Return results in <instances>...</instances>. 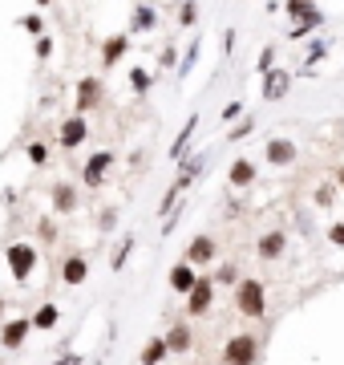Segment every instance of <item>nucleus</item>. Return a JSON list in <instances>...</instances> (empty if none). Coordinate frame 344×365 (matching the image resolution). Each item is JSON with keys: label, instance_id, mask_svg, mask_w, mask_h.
<instances>
[{"label": "nucleus", "instance_id": "nucleus-1", "mask_svg": "<svg viewBox=\"0 0 344 365\" xmlns=\"http://www.w3.org/2000/svg\"><path fill=\"white\" fill-rule=\"evenodd\" d=\"M235 305L247 320H259L267 313V288L259 280H235Z\"/></svg>", "mask_w": 344, "mask_h": 365}, {"label": "nucleus", "instance_id": "nucleus-2", "mask_svg": "<svg viewBox=\"0 0 344 365\" xmlns=\"http://www.w3.org/2000/svg\"><path fill=\"white\" fill-rule=\"evenodd\" d=\"M4 264L16 284H29V276L37 272V248L33 244H8L4 248Z\"/></svg>", "mask_w": 344, "mask_h": 365}, {"label": "nucleus", "instance_id": "nucleus-3", "mask_svg": "<svg viewBox=\"0 0 344 365\" xmlns=\"http://www.w3.org/2000/svg\"><path fill=\"white\" fill-rule=\"evenodd\" d=\"M101 102H106V82H101L97 73L77 78V86H73V114H89V110H97Z\"/></svg>", "mask_w": 344, "mask_h": 365}, {"label": "nucleus", "instance_id": "nucleus-4", "mask_svg": "<svg viewBox=\"0 0 344 365\" xmlns=\"http://www.w3.org/2000/svg\"><path fill=\"white\" fill-rule=\"evenodd\" d=\"M259 362V337L256 333H235L223 345V365H256Z\"/></svg>", "mask_w": 344, "mask_h": 365}, {"label": "nucleus", "instance_id": "nucleus-5", "mask_svg": "<svg viewBox=\"0 0 344 365\" xmlns=\"http://www.w3.org/2000/svg\"><path fill=\"white\" fill-rule=\"evenodd\" d=\"M211 305H215V280H211V276H199V280L191 284V292H186V313H191V317H207Z\"/></svg>", "mask_w": 344, "mask_h": 365}, {"label": "nucleus", "instance_id": "nucleus-6", "mask_svg": "<svg viewBox=\"0 0 344 365\" xmlns=\"http://www.w3.org/2000/svg\"><path fill=\"white\" fill-rule=\"evenodd\" d=\"M292 78H296L292 69H284V65H271V69L263 73V82H259V97H263V102H280L284 93L292 90Z\"/></svg>", "mask_w": 344, "mask_h": 365}, {"label": "nucleus", "instance_id": "nucleus-7", "mask_svg": "<svg viewBox=\"0 0 344 365\" xmlns=\"http://www.w3.org/2000/svg\"><path fill=\"white\" fill-rule=\"evenodd\" d=\"M89 138V122H86V114H69L61 126H57V146L61 150H77L82 142Z\"/></svg>", "mask_w": 344, "mask_h": 365}, {"label": "nucleus", "instance_id": "nucleus-8", "mask_svg": "<svg viewBox=\"0 0 344 365\" xmlns=\"http://www.w3.org/2000/svg\"><path fill=\"white\" fill-rule=\"evenodd\" d=\"M110 167H114V150H97V154H89L86 167H82V187L97 191V187L106 182V175H110Z\"/></svg>", "mask_w": 344, "mask_h": 365}, {"label": "nucleus", "instance_id": "nucleus-9", "mask_svg": "<svg viewBox=\"0 0 344 365\" xmlns=\"http://www.w3.org/2000/svg\"><path fill=\"white\" fill-rule=\"evenodd\" d=\"M219 256V244L211 235H195L191 244H186V252H182V260L191 264V268H207V264H215Z\"/></svg>", "mask_w": 344, "mask_h": 365}, {"label": "nucleus", "instance_id": "nucleus-10", "mask_svg": "<svg viewBox=\"0 0 344 365\" xmlns=\"http://www.w3.org/2000/svg\"><path fill=\"white\" fill-rule=\"evenodd\" d=\"M29 333H33V320H29V317L4 320V325H0V349H8V353H16V349H25V341H29Z\"/></svg>", "mask_w": 344, "mask_h": 365}, {"label": "nucleus", "instance_id": "nucleus-11", "mask_svg": "<svg viewBox=\"0 0 344 365\" xmlns=\"http://www.w3.org/2000/svg\"><path fill=\"white\" fill-rule=\"evenodd\" d=\"M77 203H82V195H77V187H73V182H57V187H53V195H49V207H53L57 215H73V211H77Z\"/></svg>", "mask_w": 344, "mask_h": 365}, {"label": "nucleus", "instance_id": "nucleus-12", "mask_svg": "<svg viewBox=\"0 0 344 365\" xmlns=\"http://www.w3.org/2000/svg\"><path fill=\"white\" fill-rule=\"evenodd\" d=\"M61 280H65L69 288H77V284L89 280V260L82 256V252H69V256L61 260Z\"/></svg>", "mask_w": 344, "mask_h": 365}, {"label": "nucleus", "instance_id": "nucleus-13", "mask_svg": "<svg viewBox=\"0 0 344 365\" xmlns=\"http://www.w3.org/2000/svg\"><path fill=\"white\" fill-rule=\"evenodd\" d=\"M263 158H267L271 167H292V163H296V142H292V138H267Z\"/></svg>", "mask_w": 344, "mask_h": 365}, {"label": "nucleus", "instance_id": "nucleus-14", "mask_svg": "<svg viewBox=\"0 0 344 365\" xmlns=\"http://www.w3.org/2000/svg\"><path fill=\"white\" fill-rule=\"evenodd\" d=\"M130 49V33H114V37H106L101 41V69H114L122 57H126Z\"/></svg>", "mask_w": 344, "mask_h": 365}, {"label": "nucleus", "instance_id": "nucleus-15", "mask_svg": "<svg viewBox=\"0 0 344 365\" xmlns=\"http://www.w3.org/2000/svg\"><path fill=\"white\" fill-rule=\"evenodd\" d=\"M154 25H158V12H154V4H146V0H138L134 4V16H130V37L134 33H154Z\"/></svg>", "mask_w": 344, "mask_h": 365}, {"label": "nucleus", "instance_id": "nucleus-16", "mask_svg": "<svg viewBox=\"0 0 344 365\" xmlns=\"http://www.w3.org/2000/svg\"><path fill=\"white\" fill-rule=\"evenodd\" d=\"M178 163H182V171H178V179H174V187H178V191H186L191 182H195V179H199V175H203V167H207V158H203V154H182Z\"/></svg>", "mask_w": 344, "mask_h": 365}, {"label": "nucleus", "instance_id": "nucleus-17", "mask_svg": "<svg viewBox=\"0 0 344 365\" xmlns=\"http://www.w3.org/2000/svg\"><path fill=\"white\" fill-rule=\"evenodd\" d=\"M284 248H288V235L284 231H267V235H259V244H256L259 260H280Z\"/></svg>", "mask_w": 344, "mask_h": 365}, {"label": "nucleus", "instance_id": "nucleus-18", "mask_svg": "<svg viewBox=\"0 0 344 365\" xmlns=\"http://www.w3.org/2000/svg\"><path fill=\"white\" fill-rule=\"evenodd\" d=\"M256 175H259V167L251 158H235V163L227 167V182H231V187H251Z\"/></svg>", "mask_w": 344, "mask_h": 365}, {"label": "nucleus", "instance_id": "nucleus-19", "mask_svg": "<svg viewBox=\"0 0 344 365\" xmlns=\"http://www.w3.org/2000/svg\"><path fill=\"white\" fill-rule=\"evenodd\" d=\"M162 341H167V349H171V353H191V345H195V337H191V325H182V320H178V325H171Z\"/></svg>", "mask_w": 344, "mask_h": 365}, {"label": "nucleus", "instance_id": "nucleus-20", "mask_svg": "<svg viewBox=\"0 0 344 365\" xmlns=\"http://www.w3.org/2000/svg\"><path fill=\"white\" fill-rule=\"evenodd\" d=\"M195 130H199V114H191L186 122H182V130H178V138L171 142V158L178 163L182 154H186V146H191V138H195Z\"/></svg>", "mask_w": 344, "mask_h": 365}, {"label": "nucleus", "instance_id": "nucleus-21", "mask_svg": "<svg viewBox=\"0 0 344 365\" xmlns=\"http://www.w3.org/2000/svg\"><path fill=\"white\" fill-rule=\"evenodd\" d=\"M33 329H41V333H53V329H57V325H61V309H57V305H53V301H45L41 309H37V313H33Z\"/></svg>", "mask_w": 344, "mask_h": 365}, {"label": "nucleus", "instance_id": "nucleus-22", "mask_svg": "<svg viewBox=\"0 0 344 365\" xmlns=\"http://www.w3.org/2000/svg\"><path fill=\"white\" fill-rule=\"evenodd\" d=\"M167 280H171V288H174V292H182V296H186V292H191V284H195L199 276H195V268H191L186 260H178V264L171 268V276H167Z\"/></svg>", "mask_w": 344, "mask_h": 365}, {"label": "nucleus", "instance_id": "nucleus-23", "mask_svg": "<svg viewBox=\"0 0 344 365\" xmlns=\"http://www.w3.org/2000/svg\"><path fill=\"white\" fill-rule=\"evenodd\" d=\"M167 357H171V349H167V341H162V337H150V341L142 345V353H138V362H142V365H162Z\"/></svg>", "mask_w": 344, "mask_h": 365}, {"label": "nucleus", "instance_id": "nucleus-24", "mask_svg": "<svg viewBox=\"0 0 344 365\" xmlns=\"http://www.w3.org/2000/svg\"><path fill=\"white\" fill-rule=\"evenodd\" d=\"M150 86H154V78H150L142 65H130V90L138 93V97H146V93H150Z\"/></svg>", "mask_w": 344, "mask_h": 365}, {"label": "nucleus", "instance_id": "nucleus-25", "mask_svg": "<svg viewBox=\"0 0 344 365\" xmlns=\"http://www.w3.org/2000/svg\"><path fill=\"white\" fill-rule=\"evenodd\" d=\"M312 29H324V12H312V16H308V21H296V25H292V33H288V37H292V41H304V37H308V33H312Z\"/></svg>", "mask_w": 344, "mask_h": 365}, {"label": "nucleus", "instance_id": "nucleus-26", "mask_svg": "<svg viewBox=\"0 0 344 365\" xmlns=\"http://www.w3.org/2000/svg\"><path fill=\"white\" fill-rule=\"evenodd\" d=\"M284 12H288L292 21H308V16L320 12V8H316V0H284Z\"/></svg>", "mask_w": 344, "mask_h": 365}, {"label": "nucleus", "instance_id": "nucleus-27", "mask_svg": "<svg viewBox=\"0 0 344 365\" xmlns=\"http://www.w3.org/2000/svg\"><path fill=\"white\" fill-rule=\"evenodd\" d=\"M251 130H256V114H243V118L227 130V142H243V138H251Z\"/></svg>", "mask_w": 344, "mask_h": 365}, {"label": "nucleus", "instance_id": "nucleus-28", "mask_svg": "<svg viewBox=\"0 0 344 365\" xmlns=\"http://www.w3.org/2000/svg\"><path fill=\"white\" fill-rule=\"evenodd\" d=\"M130 252H134V235H122V244H118V248H114V256H110V268H114V272H122V268H126Z\"/></svg>", "mask_w": 344, "mask_h": 365}, {"label": "nucleus", "instance_id": "nucleus-29", "mask_svg": "<svg viewBox=\"0 0 344 365\" xmlns=\"http://www.w3.org/2000/svg\"><path fill=\"white\" fill-rule=\"evenodd\" d=\"M328 49H332L328 37H324V41H312V45H308V57H304V73H312V65H316L320 57H328Z\"/></svg>", "mask_w": 344, "mask_h": 365}, {"label": "nucleus", "instance_id": "nucleus-30", "mask_svg": "<svg viewBox=\"0 0 344 365\" xmlns=\"http://www.w3.org/2000/svg\"><path fill=\"white\" fill-rule=\"evenodd\" d=\"M178 25H182V29L199 25V0H182V4H178Z\"/></svg>", "mask_w": 344, "mask_h": 365}, {"label": "nucleus", "instance_id": "nucleus-31", "mask_svg": "<svg viewBox=\"0 0 344 365\" xmlns=\"http://www.w3.org/2000/svg\"><path fill=\"white\" fill-rule=\"evenodd\" d=\"M195 61H199V37L186 45V53H182V65H174V69H178V78H186V73L195 69Z\"/></svg>", "mask_w": 344, "mask_h": 365}, {"label": "nucleus", "instance_id": "nucleus-32", "mask_svg": "<svg viewBox=\"0 0 344 365\" xmlns=\"http://www.w3.org/2000/svg\"><path fill=\"white\" fill-rule=\"evenodd\" d=\"M271 65H275V45H263V49H259V61H256V73L263 78Z\"/></svg>", "mask_w": 344, "mask_h": 365}, {"label": "nucleus", "instance_id": "nucleus-33", "mask_svg": "<svg viewBox=\"0 0 344 365\" xmlns=\"http://www.w3.org/2000/svg\"><path fill=\"white\" fill-rule=\"evenodd\" d=\"M25 154H29V163H33V167H45V163H49V146H45V142H29V150H25Z\"/></svg>", "mask_w": 344, "mask_h": 365}, {"label": "nucleus", "instance_id": "nucleus-34", "mask_svg": "<svg viewBox=\"0 0 344 365\" xmlns=\"http://www.w3.org/2000/svg\"><path fill=\"white\" fill-rule=\"evenodd\" d=\"M21 29H25V33H33V37H41V33H45L41 12H29V16H21Z\"/></svg>", "mask_w": 344, "mask_h": 365}, {"label": "nucleus", "instance_id": "nucleus-35", "mask_svg": "<svg viewBox=\"0 0 344 365\" xmlns=\"http://www.w3.org/2000/svg\"><path fill=\"white\" fill-rule=\"evenodd\" d=\"M57 235H61V231H57L53 220H41V224H37V239H41V244H57Z\"/></svg>", "mask_w": 344, "mask_h": 365}, {"label": "nucleus", "instance_id": "nucleus-36", "mask_svg": "<svg viewBox=\"0 0 344 365\" xmlns=\"http://www.w3.org/2000/svg\"><path fill=\"white\" fill-rule=\"evenodd\" d=\"M211 280H215V284H235V280H239V268H235V264H219V272L211 276Z\"/></svg>", "mask_w": 344, "mask_h": 365}, {"label": "nucleus", "instance_id": "nucleus-37", "mask_svg": "<svg viewBox=\"0 0 344 365\" xmlns=\"http://www.w3.org/2000/svg\"><path fill=\"white\" fill-rule=\"evenodd\" d=\"M33 53H37V61H49V57H53V37L41 33V37H37V45H33Z\"/></svg>", "mask_w": 344, "mask_h": 365}, {"label": "nucleus", "instance_id": "nucleus-38", "mask_svg": "<svg viewBox=\"0 0 344 365\" xmlns=\"http://www.w3.org/2000/svg\"><path fill=\"white\" fill-rule=\"evenodd\" d=\"M219 118H223V126H227V122H239V118H243V102H227Z\"/></svg>", "mask_w": 344, "mask_h": 365}, {"label": "nucleus", "instance_id": "nucleus-39", "mask_svg": "<svg viewBox=\"0 0 344 365\" xmlns=\"http://www.w3.org/2000/svg\"><path fill=\"white\" fill-rule=\"evenodd\" d=\"M178 195H182L178 187H171V191L162 195V203H158V215H171V211H174V203H178Z\"/></svg>", "mask_w": 344, "mask_h": 365}, {"label": "nucleus", "instance_id": "nucleus-40", "mask_svg": "<svg viewBox=\"0 0 344 365\" xmlns=\"http://www.w3.org/2000/svg\"><path fill=\"white\" fill-rule=\"evenodd\" d=\"M97 224H101V231H114V224H118V207H106Z\"/></svg>", "mask_w": 344, "mask_h": 365}, {"label": "nucleus", "instance_id": "nucleus-41", "mask_svg": "<svg viewBox=\"0 0 344 365\" xmlns=\"http://www.w3.org/2000/svg\"><path fill=\"white\" fill-rule=\"evenodd\" d=\"M231 49H235V29H223V41H219V53H223V57H231Z\"/></svg>", "mask_w": 344, "mask_h": 365}, {"label": "nucleus", "instance_id": "nucleus-42", "mask_svg": "<svg viewBox=\"0 0 344 365\" xmlns=\"http://www.w3.org/2000/svg\"><path fill=\"white\" fill-rule=\"evenodd\" d=\"M328 239H332L336 248H344V220H341V224H332V228H328Z\"/></svg>", "mask_w": 344, "mask_h": 365}, {"label": "nucleus", "instance_id": "nucleus-43", "mask_svg": "<svg viewBox=\"0 0 344 365\" xmlns=\"http://www.w3.org/2000/svg\"><path fill=\"white\" fill-rule=\"evenodd\" d=\"M158 61H162V65H167V69H171L174 61H178V53H174V45H167V49H162V57H158Z\"/></svg>", "mask_w": 344, "mask_h": 365}, {"label": "nucleus", "instance_id": "nucleus-44", "mask_svg": "<svg viewBox=\"0 0 344 365\" xmlns=\"http://www.w3.org/2000/svg\"><path fill=\"white\" fill-rule=\"evenodd\" d=\"M49 365H82V353H65V357H57V362Z\"/></svg>", "mask_w": 344, "mask_h": 365}, {"label": "nucleus", "instance_id": "nucleus-45", "mask_svg": "<svg viewBox=\"0 0 344 365\" xmlns=\"http://www.w3.org/2000/svg\"><path fill=\"white\" fill-rule=\"evenodd\" d=\"M316 203H320V207H328V203H332V191H328V187H320V191H316Z\"/></svg>", "mask_w": 344, "mask_h": 365}, {"label": "nucleus", "instance_id": "nucleus-46", "mask_svg": "<svg viewBox=\"0 0 344 365\" xmlns=\"http://www.w3.org/2000/svg\"><path fill=\"white\" fill-rule=\"evenodd\" d=\"M4 313H8V305H4V296H0V320H4Z\"/></svg>", "mask_w": 344, "mask_h": 365}, {"label": "nucleus", "instance_id": "nucleus-47", "mask_svg": "<svg viewBox=\"0 0 344 365\" xmlns=\"http://www.w3.org/2000/svg\"><path fill=\"white\" fill-rule=\"evenodd\" d=\"M33 4H37V8H49V4H53V0H33Z\"/></svg>", "mask_w": 344, "mask_h": 365}, {"label": "nucleus", "instance_id": "nucleus-48", "mask_svg": "<svg viewBox=\"0 0 344 365\" xmlns=\"http://www.w3.org/2000/svg\"><path fill=\"white\" fill-rule=\"evenodd\" d=\"M336 179H341V187H344V167H341V171H336Z\"/></svg>", "mask_w": 344, "mask_h": 365}, {"label": "nucleus", "instance_id": "nucleus-49", "mask_svg": "<svg viewBox=\"0 0 344 365\" xmlns=\"http://www.w3.org/2000/svg\"><path fill=\"white\" fill-rule=\"evenodd\" d=\"M93 365H101V362H93Z\"/></svg>", "mask_w": 344, "mask_h": 365}]
</instances>
